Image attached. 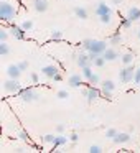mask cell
Returning <instances> with one entry per match:
<instances>
[{
  "instance_id": "cell-1",
  "label": "cell",
  "mask_w": 140,
  "mask_h": 153,
  "mask_svg": "<svg viewBox=\"0 0 140 153\" xmlns=\"http://www.w3.org/2000/svg\"><path fill=\"white\" fill-rule=\"evenodd\" d=\"M83 48L87 51V53H96V54H102L104 51L107 50V43L104 40H87L83 41Z\"/></svg>"
},
{
  "instance_id": "cell-2",
  "label": "cell",
  "mask_w": 140,
  "mask_h": 153,
  "mask_svg": "<svg viewBox=\"0 0 140 153\" xmlns=\"http://www.w3.org/2000/svg\"><path fill=\"white\" fill-rule=\"evenodd\" d=\"M17 15V10L15 7L10 4V2H4L2 0V4H0V18L2 22H12Z\"/></svg>"
},
{
  "instance_id": "cell-3",
  "label": "cell",
  "mask_w": 140,
  "mask_h": 153,
  "mask_svg": "<svg viewBox=\"0 0 140 153\" xmlns=\"http://www.w3.org/2000/svg\"><path fill=\"white\" fill-rule=\"evenodd\" d=\"M135 68H132V66H130V64H129V66H125V68H124V69L122 71H120V73H119V79H120V82H132V81H133V77H135Z\"/></svg>"
},
{
  "instance_id": "cell-4",
  "label": "cell",
  "mask_w": 140,
  "mask_h": 153,
  "mask_svg": "<svg viewBox=\"0 0 140 153\" xmlns=\"http://www.w3.org/2000/svg\"><path fill=\"white\" fill-rule=\"evenodd\" d=\"M73 58L76 59V63H77V66L83 69V68H86V66H92V61H91V58H89V53H74L73 54Z\"/></svg>"
},
{
  "instance_id": "cell-5",
  "label": "cell",
  "mask_w": 140,
  "mask_h": 153,
  "mask_svg": "<svg viewBox=\"0 0 140 153\" xmlns=\"http://www.w3.org/2000/svg\"><path fill=\"white\" fill-rule=\"evenodd\" d=\"M18 97H20L23 102H31V100L36 99V92H35L31 87H25V89L18 91Z\"/></svg>"
},
{
  "instance_id": "cell-6",
  "label": "cell",
  "mask_w": 140,
  "mask_h": 153,
  "mask_svg": "<svg viewBox=\"0 0 140 153\" xmlns=\"http://www.w3.org/2000/svg\"><path fill=\"white\" fill-rule=\"evenodd\" d=\"M115 89V82L114 81H110V79H106V81H102L101 82V91H102V94H104V97L106 99H110V94H112V91Z\"/></svg>"
},
{
  "instance_id": "cell-7",
  "label": "cell",
  "mask_w": 140,
  "mask_h": 153,
  "mask_svg": "<svg viewBox=\"0 0 140 153\" xmlns=\"http://www.w3.org/2000/svg\"><path fill=\"white\" fill-rule=\"evenodd\" d=\"M83 94L87 97V102H89V104H92L94 100H97V99H99V96L102 94V91H101V89H97L96 86H91L89 89L83 91Z\"/></svg>"
},
{
  "instance_id": "cell-8",
  "label": "cell",
  "mask_w": 140,
  "mask_h": 153,
  "mask_svg": "<svg viewBox=\"0 0 140 153\" xmlns=\"http://www.w3.org/2000/svg\"><path fill=\"white\" fill-rule=\"evenodd\" d=\"M4 89L7 91V92H18L22 87H20L18 79H12V77H8V79L4 82Z\"/></svg>"
},
{
  "instance_id": "cell-9",
  "label": "cell",
  "mask_w": 140,
  "mask_h": 153,
  "mask_svg": "<svg viewBox=\"0 0 140 153\" xmlns=\"http://www.w3.org/2000/svg\"><path fill=\"white\" fill-rule=\"evenodd\" d=\"M41 73H43L46 77H51V79H53V77L60 73V69H58V66H54V64H48V66H43Z\"/></svg>"
},
{
  "instance_id": "cell-10",
  "label": "cell",
  "mask_w": 140,
  "mask_h": 153,
  "mask_svg": "<svg viewBox=\"0 0 140 153\" xmlns=\"http://www.w3.org/2000/svg\"><path fill=\"white\" fill-rule=\"evenodd\" d=\"M22 74V69L18 68V64H10V66L7 68V76L12 77V79H18Z\"/></svg>"
},
{
  "instance_id": "cell-11",
  "label": "cell",
  "mask_w": 140,
  "mask_h": 153,
  "mask_svg": "<svg viewBox=\"0 0 140 153\" xmlns=\"http://www.w3.org/2000/svg\"><path fill=\"white\" fill-rule=\"evenodd\" d=\"M31 4H33V8L40 13L48 10V0H31Z\"/></svg>"
},
{
  "instance_id": "cell-12",
  "label": "cell",
  "mask_w": 140,
  "mask_h": 153,
  "mask_svg": "<svg viewBox=\"0 0 140 153\" xmlns=\"http://www.w3.org/2000/svg\"><path fill=\"white\" fill-rule=\"evenodd\" d=\"M10 33L13 35V36L17 38V40H23V38H25V33H27V31L23 30V27H17V25H12V27H10Z\"/></svg>"
},
{
  "instance_id": "cell-13",
  "label": "cell",
  "mask_w": 140,
  "mask_h": 153,
  "mask_svg": "<svg viewBox=\"0 0 140 153\" xmlns=\"http://www.w3.org/2000/svg\"><path fill=\"white\" fill-rule=\"evenodd\" d=\"M106 13H112V8H110L106 2H101L96 8V15L97 17H102V15H106Z\"/></svg>"
},
{
  "instance_id": "cell-14",
  "label": "cell",
  "mask_w": 140,
  "mask_h": 153,
  "mask_svg": "<svg viewBox=\"0 0 140 153\" xmlns=\"http://www.w3.org/2000/svg\"><path fill=\"white\" fill-rule=\"evenodd\" d=\"M68 84H69L71 87L83 86V77H81V74H71V76L68 77Z\"/></svg>"
},
{
  "instance_id": "cell-15",
  "label": "cell",
  "mask_w": 140,
  "mask_h": 153,
  "mask_svg": "<svg viewBox=\"0 0 140 153\" xmlns=\"http://www.w3.org/2000/svg\"><path fill=\"white\" fill-rule=\"evenodd\" d=\"M129 140H130V133H127V132H119L115 137H114V143H117V145L127 143Z\"/></svg>"
},
{
  "instance_id": "cell-16",
  "label": "cell",
  "mask_w": 140,
  "mask_h": 153,
  "mask_svg": "<svg viewBox=\"0 0 140 153\" xmlns=\"http://www.w3.org/2000/svg\"><path fill=\"white\" fill-rule=\"evenodd\" d=\"M102 56L106 58V61H114V59H117L120 54H119V51H115L114 48H107V50L102 53Z\"/></svg>"
},
{
  "instance_id": "cell-17",
  "label": "cell",
  "mask_w": 140,
  "mask_h": 153,
  "mask_svg": "<svg viewBox=\"0 0 140 153\" xmlns=\"http://www.w3.org/2000/svg\"><path fill=\"white\" fill-rule=\"evenodd\" d=\"M127 17H129L132 22L140 20V8L139 7H130L129 12H127Z\"/></svg>"
},
{
  "instance_id": "cell-18",
  "label": "cell",
  "mask_w": 140,
  "mask_h": 153,
  "mask_svg": "<svg viewBox=\"0 0 140 153\" xmlns=\"http://www.w3.org/2000/svg\"><path fill=\"white\" fill-rule=\"evenodd\" d=\"M74 15H76L77 18H81V20H86L87 18V10L83 7H76L74 8Z\"/></svg>"
},
{
  "instance_id": "cell-19",
  "label": "cell",
  "mask_w": 140,
  "mask_h": 153,
  "mask_svg": "<svg viewBox=\"0 0 140 153\" xmlns=\"http://www.w3.org/2000/svg\"><path fill=\"white\" fill-rule=\"evenodd\" d=\"M109 43L110 45H120V43H122V35H120V33H114L112 36L109 38Z\"/></svg>"
},
{
  "instance_id": "cell-20",
  "label": "cell",
  "mask_w": 140,
  "mask_h": 153,
  "mask_svg": "<svg viewBox=\"0 0 140 153\" xmlns=\"http://www.w3.org/2000/svg\"><path fill=\"white\" fill-rule=\"evenodd\" d=\"M66 143H68V138H66V137L56 135V138H54V143H53V145H54V146H63V145H66Z\"/></svg>"
},
{
  "instance_id": "cell-21",
  "label": "cell",
  "mask_w": 140,
  "mask_h": 153,
  "mask_svg": "<svg viewBox=\"0 0 140 153\" xmlns=\"http://www.w3.org/2000/svg\"><path fill=\"white\" fill-rule=\"evenodd\" d=\"M8 53H10V48H8L7 41H0V54H2V58L7 56Z\"/></svg>"
},
{
  "instance_id": "cell-22",
  "label": "cell",
  "mask_w": 140,
  "mask_h": 153,
  "mask_svg": "<svg viewBox=\"0 0 140 153\" xmlns=\"http://www.w3.org/2000/svg\"><path fill=\"white\" fill-rule=\"evenodd\" d=\"M132 61H133V54H132V53H125V54H122V64L129 66V64H132Z\"/></svg>"
},
{
  "instance_id": "cell-23",
  "label": "cell",
  "mask_w": 140,
  "mask_h": 153,
  "mask_svg": "<svg viewBox=\"0 0 140 153\" xmlns=\"http://www.w3.org/2000/svg\"><path fill=\"white\" fill-rule=\"evenodd\" d=\"M104 64H106V58H104L102 54H99V56L94 59V66H96V68H102Z\"/></svg>"
},
{
  "instance_id": "cell-24",
  "label": "cell",
  "mask_w": 140,
  "mask_h": 153,
  "mask_svg": "<svg viewBox=\"0 0 140 153\" xmlns=\"http://www.w3.org/2000/svg\"><path fill=\"white\" fill-rule=\"evenodd\" d=\"M54 138H56V135H51V133H48V135H43V137H41V143H54Z\"/></svg>"
},
{
  "instance_id": "cell-25",
  "label": "cell",
  "mask_w": 140,
  "mask_h": 153,
  "mask_svg": "<svg viewBox=\"0 0 140 153\" xmlns=\"http://www.w3.org/2000/svg\"><path fill=\"white\" fill-rule=\"evenodd\" d=\"M94 74V71H92V68L91 66H86V68H83V76L86 77V79H89L91 76Z\"/></svg>"
},
{
  "instance_id": "cell-26",
  "label": "cell",
  "mask_w": 140,
  "mask_h": 153,
  "mask_svg": "<svg viewBox=\"0 0 140 153\" xmlns=\"http://www.w3.org/2000/svg\"><path fill=\"white\" fill-rule=\"evenodd\" d=\"M99 20L102 22L104 25H109L110 22H112V13H106V15H102V17H99Z\"/></svg>"
},
{
  "instance_id": "cell-27",
  "label": "cell",
  "mask_w": 140,
  "mask_h": 153,
  "mask_svg": "<svg viewBox=\"0 0 140 153\" xmlns=\"http://www.w3.org/2000/svg\"><path fill=\"white\" fill-rule=\"evenodd\" d=\"M61 38H63V31H60V30H54L53 33H51V40H53V41H60Z\"/></svg>"
},
{
  "instance_id": "cell-28",
  "label": "cell",
  "mask_w": 140,
  "mask_h": 153,
  "mask_svg": "<svg viewBox=\"0 0 140 153\" xmlns=\"http://www.w3.org/2000/svg\"><path fill=\"white\" fill-rule=\"evenodd\" d=\"M132 23H133V22L130 20L129 17H127V18H122V22H120V27H122V28H130V27H132Z\"/></svg>"
},
{
  "instance_id": "cell-29",
  "label": "cell",
  "mask_w": 140,
  "mask_h": 153,
  "mask_svg": "<svg viewBox=\"0 0 140 153\" xmlns=\"http://www.w3.org/2000/svg\"><path fill=\"white\" fill-rule=\"evenodd\" d=\"M22 27H23L25 31H30L31 28H33V22H31V20H25L23 23H22Z\"/></svg>"
},
{
  "instance_id": "cell-30",
  "label": "cell",
  "mask_w": 140,
  "mask_h": 153,
  "mask_svg": "<svg viewBox=\"0 0 140 153\" xmlns=\"http://www.w3.org/2000/svg\"><path fill=\"white\" fill-rule=\"evenodd\" d=\"M117 133H119V132H117L115 128H109V130L106 132V137H107V138H110V140H114V137H115Z\"/></svg>"
},
{
  "instance_id": "cell-31",
  "label": "cell",
  "mask_w": 140,
  "mask_h": 153,
  "mask_svg": "<svg viewBox=\"0 0 140 153\" xmlns=\"http://www.w3.org/2000/svg\"><path fill=\"white\" fill-rule=\"evenodd\" d=\"M8 40V30H0V41H7Z\"/></svg>"
},
{
  "instance_id": "cell-32",
  "label": "cell",
  "mask_w": 140,
  "mask_h": 153,
  "mask_svg": "<svg viewBox=\"0 0 140 153\" xmlns=\"http://www.w3.org/2000/svg\"><path fill=\"white\" fill-rule=\"evenodd\" d=\"M87 82H89V84H99V76H97V74L94 73L92 76H91L89 79H87Z\"/></svg>"
},
{
  "instance_id": "cell-33",
  "label": "cell",
  "mask_w": 140,
  "mask_h": 153,
  "mask_svg": "<svg viewBox=\"0 0 140 153\" xmlns=\"http://www.w3.org/2000/svg\"><path fill=\"white\" fill-rule=\"evenodd\" d=\"M87 152H89V153H101L102 150H101V146H99V145H91Z\"/></svg>"
},
{
  "instance_id": "cell-34",
  "label": "cell",
  "mask_w": 140,
  "mask_h": 153,
  "mask_svg": "<svg viewBox=\"0 0 140 153\" xmlns=\"http://www.w3.org/2000/svg\"><path fill=\"white\" fill-rule=\"evenodd\" d=\"M56 97H58V99H66V97H68V92H66V91H58Z\"/></svg>"
},
{
  "instance_id": "cell-35",
  "label": "cell",
  "mask_w": 140,
  "mask_h": 153,
  "mask_svg": "<svg viewBox=\"0 0 140 153\" xmlns=\"http://www.w3.org/2000/svg\"><path fill=\"white\" fill-rule=\"evenodd\" d=\"M18 68H20L22 71H27L28 69V63L27 61H20V63H18Z\"/></svg>"
},
{
  "instance_id": "cell-36",
  "label": "cell",
  "mask_w": 140,
  "mask_h": 153,
  "mask_svg": "<svg viewBox=\"0 0 140 153\" xmlns=\"http://www.w3.org/2000/svg\"><path fill=\"white\" fill-rule=\"evenodd\" d=\"M18 138L23 140V142H28V133L27 132H20V133H18Z\"/></svg>"
},
{
  "instance_id": "cell-37",
  "label": "cell",
  "mask_w": 140,
  "mask_h": 153,
  "mask_svg": "<svg viewBox=\"0 0 140 153\" xmlns=\"http://www.w3.org/2000/svg\"><path fill=\"white\" fill-rule=\"evenodd\" d=\"M133 82H135V84H140V68L135 71V77H133Z\"/></svg>"
},
{
  "instance_id": "cell-38",
  "label": "cell",
  "mask_w": 140,
  "mask_h": 153,
  "mask_svg": "<svg viewBox=\"0 0 140 153\" xmlns=\"http://www.w3.org/2000/svg\"><path fill=\"white\" fill-rule=\"evenodd\" d=\"M30 79H31V82H38V79H40V76H38L36 73H30Z\"/></svg>"
},
{
  "instance_id": "cell-39",
  "label": "cell",
  "mask_w": 140,
  "mask_h": 153,
  "mask_svg": "<svg viewBox=\"0 0 140 153\" xmlns=\"http://www.w3.org/2000/svg\"><path fill=\"white\" fill-rule=\"evenodd\" d=\"M69 140H71L73 143H76L77 140H79V137H77V133H71V135H69Z\"/></svg>"
},
{
  "instance_id": "cell-40",
  "label": "cell",
  "mask_w": 140,
  "mask_h": 153,
  "mask_svg": "<svg viewBox=\"0 0 140 153\" xmlns=\"http://www.w3.org/2000/svg\"><path fill=\"white\" fill-rule=\"evenodd\" d=\"M61 79H63V76H61V74H60V73H58V74H56V76H54V77H53V81H54V82H60V81H61Z\"/></svg>"
},
{
  "instance_id": "cell-41",
  "label": "cell",
  "mask_w": 140,
  "mask_h": 153,
  "mask_svg": "<svg viewBox=\"0 0 140 153\" xmlns=\"http://www.w3.org/2000/svg\"><path fill=\"white\" fill-rule=\"evenodd\" d=\"M56 130H58V133H63L64 132V125H63V123H60V125L56 127Z\"/></svg>"
},
{
  "instance_id": "cell-42",
  "label": "cell",
  "mask_w": 140,
  "mask_h": 153,
  "mask_svg": "<svg viewBox=\"0 0 140 153\" xmlns=\"http://www.w3.org/2000/svg\"><path fill=\"white\" fill-rule=\"evenodd\" d=\"M112 4L114 5H120V4H122V0H112Z\"/></svg>"
},
{
  "instance_id": "cell-43",
  "label": "cell",
  "mask_w": 140,
  "mask_h": 153,
  "mask_svg": "<svg viewBox=\"0 0 140 153\" xmlns=\"http://www.w3.org/2000/svg\"><path fill=\"white\" fill-rule=\"evenodd\" d=\"M139 38H140V30H139Z\"/></svg>"
}]
</instances>
